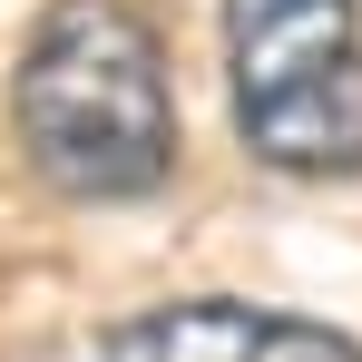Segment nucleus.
<instances>
[{"label": "nucleus", "instance_id": "2", "mask_svg": "<svg viewBox=\"0 0 362 362\" xmlns=\"http://www.w3.org/2000/svg\"><path fill=\"white\" fill-rule=\"evenodd\" d=\"M235 137L274 177H362V0H226Z\"/></svg>", "mask_w": 362, "mask_h": 362}, {"label": "nucleus", "instance_id": "3", "mask_svg": "<svg viewBox=\"0 0 362 362\" xmlns=\"http://www.w3.org/2000/svg\"><path fill=\"white\" fill-rule=\"evenodd\" d=\"M108 362H362V343H343L333 323H303V313H264V303H157L108 333Z\"/></svg>", "mask_w": 362, "mask_h": 362}, {"label": "nucleus", "instance_id": "1", "mask_svg": "<svg viewBox=\"0 0 362 362\" xmlns=\"http://www.w3.org/2000/svg\"><path fill=\"white\" fill-rule=\"evenodd\" d=\"M10 127L30 167L78 206L157 196L177 177V98L157 30L127 0H49L10 78Z\"/></svg>", "mask_w": 362, "mask_h": 362}]
</instances>
